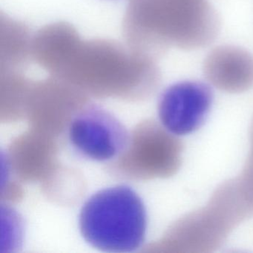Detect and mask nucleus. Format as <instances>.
Wrapping results in <instances>:
<instances>
[{
  "mask_svg": "<svg viewBox=\"0 0 253 253\" xmlns=\"http://www.w3.org/2000/svg\"><path fill=\"white\" fill-rule=\"evenodd\" d=\"M203 73L207 82L219 91L246 92L253 88V55L237 45H219L204 59Z\"/></svg>",
  "mask_w": 253,
  "mask_h": 253,
  "instance_id": "423d86ee",
  "label": "nucleus"
},
{
  "mask_svg": "<svg viewBox=\"0 0 253 253\" xmlns=\"http://www.w3.org/2000/svg\"><path fill=\"white\" fill-rule=\"evenodd\" d=\"M69 140L81 156L104 162L118 158L126 150L130 134L113 114L92 104L74 116L69 127Z\"/></svg>",
  "mask_w": 253,
  "mask_h": 253,
  "instance_id": "20e7f679",
  "label": "nucleus"
},
{
  "mask_svg": "<svg viewBox=\"0 0 253 253\" xmlns=\"http://www.w3.org/2000/svg\"><path fill=\"white\" fill-rule=\"evenodd\" d=\"M147 223L143 200L126 184L97 191L84 203L79 215L83 238L104 253L138 250L146 240Z\"/></svg>",
  "mask_w": 253,
  "mask_h": 253,
  "instance_id": "f257e3e1",
  "label": "nucleus"
},
{
  "mask_svg": "<svg viewBox=\"0 0 253 253\" xmlns=\"http://www.w3.org/2000/svg\"><path fill=\"white\" fill-rule=\"evenodd\" d=\"M214 95L207 84L185 81L169 86L158 102L160 121L174 135H186L199 129L205 122Z\"/></svg>",
  "mask_w": 253,
  "mask_h": 253,
  "instance_id": "39448f33",
  "label": "nucleus"
},
{
  "mask_svg": "<svg viewBox=\"0 0 253 253\" xmlns=\"http://www.w3.org/2000/svg\"><path fill=\"white\" fill-rule=\"evenodd\" d=\"M252 217L253 210L235 177L228 179L214 189L205 205L182 216L171 226L164 247L173 253H214Z\"/></svg>",
  "mask_w": 253,
  "mask_h": 253,
  "instance_id": "f03ea898",
  "label": "nucleus"
},
{
  "mask_svg": "<svg viewBox=\"0 0 253 253\" xmlns=\"http://www.w3.org/2000/svg\"><path fill=\"white\" fill-rule=\"evenodd\" d=\"M154 26L164 43L184 51L211 45L221 29L209 0H152Z\"/></svg>",
  "mask_w": 253,
  "mask_h": 253,
  "instance_id": "7ed1b4c3",
  "label": "nucleus"
},
{
  "mask_svg": "<svg viewBox=\"0 0 253 253\" xmlns=\"http://www.w3.org/2000/svg\"><path fill=\"white\" fill-rule=\"evenodd\" d=\"M235 180L241 193L253 210V119L250 129V151L242 171Z\"/></svg>",
  "mask_w": 253,
  "mask_h": 253,
  "instance_id": "0eeeda50",
  "label": "nucleus"
}]
</instances>
